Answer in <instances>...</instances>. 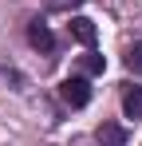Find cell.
Segmentation results:
<instances>
[{
    "instance_id": "6da1fadb",
    "label": "cell",
    "mask_w": 142,
    "mask_h": 146,
    "mask_svg": "<svg viewBox=\"0 0 142 146\" xmlns=\"http://www.w3.org/2000/svg\"><path fill=\"white\" fill-rule=\"evenodd\" d=\"M59 99L67 103V107H87L91 103V87H87V79H79V75H71V79H63L59 83Z\"/></svg>"
},
{
    "instance_id": "7a4b0ae2",
    "label": "cell",
    "mask_w": 142,
    "mask_h": 146,
    "mask_svg": "<svg viewBox=\"0 0 142 146\" xmlns=\"http://www.w3.org/2000/svg\"><path fill=\"white\" fill-rule=\"evenodd\" d=\"M28 40H32V48L44 51V55H51V51H55V36H51L40 20H32V24H28Z\"/></svg>"
},
{
    "instance_id": "3957f363",
    "label": "cell",
    "mask_w": 142,
    "mask_h": 146,
    "mask_svg": "<svg viewBox=\"0 0 142 146\" xmlns=\"http://www.w3.org/2000/svg\"><path fill=\"white\" fill-rule=\"evenodd\" d=\"M122 111H126V119H142V87L138 83H126V91H122Z\"/></svg>"
},
{
    "instance_id": "277c9868",
    "label": "cell",
    "mask_w": 142,
    "mask_h": 146,
    "mask_svg": "<svg viewBox=\"0 0 142 146\" xmlns=\"http://www.w3.org/2000/svg\"><path fill=\"white\" fill-rule=\"evenodd\" d=\"M67 32L79 40V44H83V48H95V24L87 20V16H75V20L67 24Z\"/></svg>"
},
{
    "instance_id": "5b68a950",
    "label": "cell",
    "mask_w": 142,
    "mask_h": 146,
    "mask_svg": "<svg viewBox=\"0 0 142 146\" xmlns=\"http://www.w3.org/2000/svg\"><path fill=\"white\" fill-rule=\"evenodd\" d=\"M95 138H99V146H126V130L118 122H103Z\"/></svg>"
},
{
    "instance_id": "8992f818",
    "label": "cell",
    "mask_w": 142,
    "mask_h": 146,
    "mask_svg": "<svg viewBox=\"0 0 142 146\" xmlns=\"http://www.w3.org/2000/svg\"><path fill=\"white\" fill-rule=\"evenodd\" d=\"M103 67H107V63H103V55H95V51L83 55V71H87V75H103Z\"/></svg>"
},
{
    "instance_id": "52a82bcc",
    "label": "cell",
    "mask_w": 142,
    "mask_h": 146,
    "mask_svg": "<svg viewBox=\"0 0 142 146\" xmlns=\"http://www.w3.org/2000/svg\"><path fill=\"white\" fill-rule=\"evenodd\" d=\"M126 67H130V71H138V75H142V44H134V48L126 51Z\"/></svg>"
},
{
    "instance_id": "ba28073f",
    "label": "cell",
    "mask_w": 142,
    "mask_h": 146,
    "mask_svg": "<svg viewBox=\"0 0 142 146\" xmlns=\"http://www.w3.org/2000/svg\"><path fill=\"white\" fill-rule=\"evenodd\" d=\"M83 0H47V8L51 12H71V8H79Z\"/></svg>"
}]
</instances>
